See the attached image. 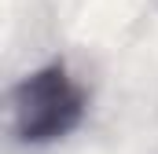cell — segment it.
Masks as SVG:
<instances>
[{
	"label": "cell",
	"instance_id": "6da1fadb",
	"mask_svg": "<svg viewBox=\"0 0 158 154\" xmlns=\"http://www.w3.org/2000/svg\"><path fill=\"white\" fill-rule=\"evenodd\" d=\"M85 92L74 84L63 63H48L37 74L15 84L11 92V121L19 143L44 147L63 136H70L85 117Z\"/></svg>",
	"mask_w": 158,
	"mask_h": 154
}]
</instances>
